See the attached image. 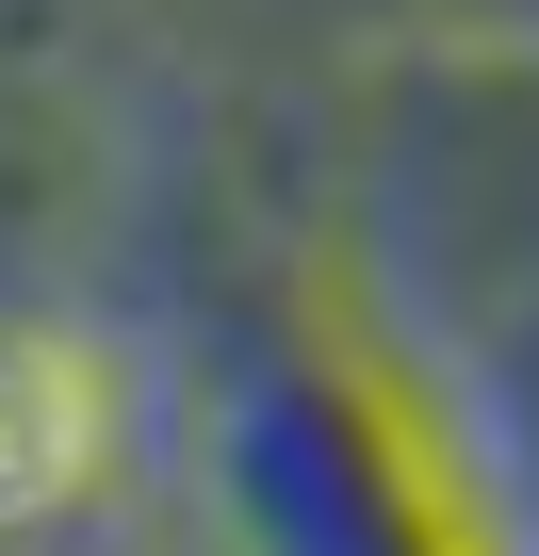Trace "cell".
Returning a JSON list of instances; mask_svg holds the SVG:
<instances>
[{
	"label": "cell",
	"mask_w": 539,
	"mask_h": 556,
	"mask_svg": "<svg viewBox=\"0 0 539 556\" xmlns=\"http://www.w3.org/2000/svg\"><path fill=\"white\" fill-rule=\"evenodd\" d=\"M82 475V377L34 361V344H0V507H34Z\"/></svg>",
	"instance_id": "cell-1"
}]
</instances>
